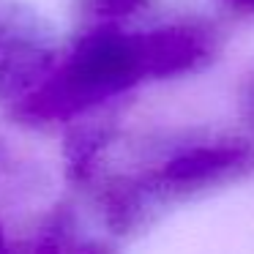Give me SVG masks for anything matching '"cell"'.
I'll return each mask as SVG.
<instances>
[{"mask_svg":"<svg viewBox=\"0 0 254 254\" xmlns=\"http://www.w3.org/2000/svg\"><path fill=\"white\" fill-rule=\"evenodd\" d=\"M219 50V30L189 19L148 30H88L17 104V118L25 123L71 121L142 82L199 71L216 61Z\"/></svg>","mask_w":254,"mask_h":254,"instance_id":"1","label":"cell"},{"mask_svg":"<svg viewBox=\"0 0 254 254\" xmlns=\"http://www.w3.org/2000/svg\"><path fill=\"white\" fill-rule=\"evenodd\" d=\"M254 172V139L210 134L170 142L164 153L137 175H123L142 205L186 199L227 186Z\"/></svg>","mask_w":254,"mask_h":254,"instance_id":"2","label":"cell"},{"mask_svg":"<svg viewBox=\"0 0 254 254\" xmlns=\"http://www.w3.org/2000/svg\"><path fill=\"white\" fill-rule=\"evenodd\" d=\"M58 58L50 22L25 0H0V101L19 104L47 79Z\"/></svg>","mask_w":254,"mask_h":254,"instance_id":"3","label":"cell"},{"mask_svg":"<svg viewBox=\"0 0 254 254\" xmlns=\"http://www.w3.org/2000/svg\"><path fill=\"white\" fill-rule=\"evenodd\" d=\"M153 0H74L77 19L88 30L121 28L123 22L148 11Z\"/></svg>","mask_w":254,"mask_h":254,"instance_id":"4","label":"cell"},{"mask_svg":"<svg viewBox=\"0 0 254 254\" xmlns=\"http://www.w3.org/2000/svg\"><path fill=\"white\" fill-rule=\"evenodd\" d=\"M241 112L249 123L254 126V71L243 79L241 85Z\"/></svg>","mask_w":254,"mask_h":254,"instance_id":"5","label":"cell"},{"mask_svg":"<svg viewBox=\"0 0 254 254\" xmlns=\"http://www.w3.org/2000/svg\"><path fill=\"white\" fill-rule=\"evenodd\" d=\"M224 3H230L238 11H252L254 14V0H224Z\"/></svg>","mask_w":254,"mask_h":254,"instance_id":"6","label":"cell"},{"mask_svg":"<svg viewBox=\"0 0 254 254\" xmlns=\"http://www.w3.org/2000/svg\"><path fill=\"white\" fill-rule=\"evenodd\" d=\"M0 254H6V235H3V230H0Z\"/></svg>","mask_w":254,"mask_h":254,"instance_id":"7","label":"cell"}]
</instances>
